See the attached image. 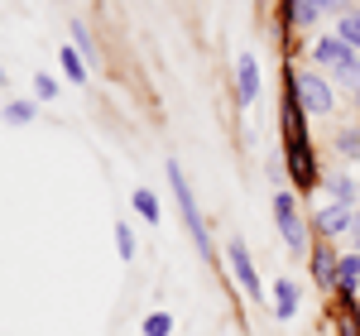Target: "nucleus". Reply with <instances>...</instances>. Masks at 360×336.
Wrapping results in <instances>:
<instances>
[{
	"instance_id": "4468645a",
	"label": "nucleus",
	"mask_w": 360,
	"mask_h": 336,
	"mask_svg": "<svg viewBox=\"0 0 360 336\" xmlns=\"http://www.w3.org/2000/svg\"><path fill=\"white\" fill-rule=\"evenodd\" d=\"M332 77H336V82H341V86H346V91H351V96L360 101V53H351V58H346V63H341V67L332 72Z\"/></svg>"
},
{
	"instance_id": "2eb2a0df",
	"label": "nucleus",
	"mask_w": 360,
	"mask_h": 336,
	"mask_svg": "<svg viewBox=\"0 0 360 336\" xmlns=\"http://www.w3.org/2000/svg\"><path fill=\"white\" fill-rule=\"evenodd\" d=\"M135 212H139L149 226H159V197L149 193V188H139V193H135Z\"/></svg>"
},
{
	"instance_id": "0eeeda50",
	"label": "nucleus",
	"mask_w": 360,
	"mask_h": 336,
	"mask_svg": "<svg viewBox=\"0 0 360 336\" xmlns=\"http://www.w3.org/2000/svg\"><path fill=\"white\" fill-rule=\"evenodd\" d=\"M351 53H356V49H351L341 34H327V39H317V44H312V63H317V67H332V72H336V67H341Z\"/></svg>"
},
{
	"instance_id": "5701e85b",
	"label": "nucleus",
	"mask_w": 360,
	"mask_h": 336,
	"mask_svg": "<svg viewBox=\"0 0 360 336\" xmlns=\"http://www.w3.org/2000/svg\"><path fill=\"white\" fill-rule=\"evenodd\" d=\"M34 96H39V101H53V96H58V82L49 77V72H39V77H34Z\"/></svg>"
},
{
	"instance_id": "f257e3e1",
	"label": "nucleus",
	"mask_w": 360,
	"mask_h": 336,
	"mask_svg": "<svg viewBox=\"0 0 360 336\" xmlns=\"http://www.w3.org/2000/svg\"><path fill=\"white\" fill-rule=\"evenodd\" d=\"M307 115L303 106L288 96L283 101V140H288V149H283V164H288V173H293V188L298 193H307V188H317V168H312V144H307Z\"/></svg>"
},
{
	"instance_id": "aec40b11",
	"label": "nucleus",
	"mask_w": 360,
	"mask_h": 336,
	"mask_svg": "<svg viewBox=\"0 0 360 336\" xmlns=\"http://www.w3.org/2000/svg\"><path fill=\"white\" fill-rule=\"evenodd\" d=\"M72 49H77V53H86V63H96V49H91V34H86L82 20H72Z\"/></svg>"
},
{
	"instance_id": "393cba45",
	"label": "nucleus",
	"mask_w": 360,
	"mask_h": 336,
	"mask_svg": "<svg viewBox=\"0 0 360 336\" xmlns=\"http://www.w3.org/2000/svg\"><path fill=\"white\" fill-rule=\"evenodd\" d=\"M351 240H356V250H360V207H356V217H351Z\"/></svg>"
},
{
	"instance_id": "9d476101",
	"label": "nucleus",
	"mask_w": 360,
	"mask_h": 336,
	"mask_svg": "<svg viewBox=\"0 0 360 336\" xmlns=\"http://www.w3.org/2000/svg\"><path fill=\"white\" fill-rule=\"evenodd\" d=\"M288 20L293 25H312L317 15H346V0H288Z\"/></svg>"
},
{
	"instance_id": "a878e982",
	"label": "nucleus",
	"mask_w": 360,
	"mask_h": 336,
	"mask_svg": "<svg viewBox=\"0 0 360 336\" xmlns=\"http://www.w3.org/2000/svg\"><path fill=\"white\" fill-rule=\"evenodd\" d=\"M0 86H5V67H0Z\"/></svg>"
},
{
	"instance_id": "20e7f679",
	"label": "nucleus",
	"mask_w": 360,
	"mask_h": 336,
	"mask_svg": "<svg viewBox=\"0 0 360 336\" xmlns=\"http://www.w3.org/2000/svg\"><path fill=\"white\" fill-rule=\"evenodd\" d=\"M274 221H278L283 245H288L293 254H303L307 250V226H303V217H298V193H283V188H278V197H274Z\"/></svg>"
},
{
	"instance_id": "bb28decb",
	"label": "nucleus",
	"mask_w": 360,
	"mask_h": 336,
	"mask_svg": "<svg viewBox=\"0 0 360 336\" xmlns=\"http://www.w3.org/2000/svg\"><path fill=\"white\" fill-rule=\"evenodd\" d=\"M356 106H360V101H356Z\"/></svg>"
},
{
	"instance_id": "9b49d317",
	"label": "nucleus",
	"mask_w": 360,
	"mask_h": 336,
	"mask_svg": "<svg viewBox=\"0 0 360 336\" xmlns=\"http://www.w3.org/2000/svg\"><path fill=\"white\" fill-rule=\"evenodd\" d=\"M336 259H341V254H336L327 240H317V250H312V279L322 283V288H336Z\"/></svg>"
},
{
	"instance_id": "423d86ee",
	"label": "nucleus",
	"mask_w": 360,
	"mask_h": 336,
	"mask_svg": "<svg viewBox=\"0 0 360 336\" xmlns=\"http://www.w3.org/2000/svg\"><path fill=\"white\" fill-rule=\"evenodd\" d=\"M356 293H360V250L336 259V298H341L346 312L356 308Z\"/></svg>"
},
{
	"instance_id": "f8f14e48",
	"label": "nucleus",
	"mask_w": 360,
	"mask_h": 336,
	"mask_svg": "<svg viewBox=\"0 0 360 336\" xmlns=\"http://www.w3.org/2000/svg\"><path fill=\"white\" fill-rule=\"evenodd\" d=\"M274 312H278V322L298 317V283H293V279H278L274 283Z\"/></svg>"
},
{
	"instance_id": "412c9836",
	"label": "nucleus",
	"mask_w": 360,
	"mask_h": 336,
	"mask_svg": "<svg viewBox=\"0 0 360 336\" xmlns=\"http://www.w3.org/2000/svg\"><path fill=\"white\" fill-rule=\"evenodd\" d=\"M144 336H173V317L168 312H149L144 317Z\"/></svg>"
},
{
	"instance_id": "6ab92c4d",
	"label": "nucleus",
	"mask_w": 360,
	"mask_h": 336,
	"mask_svg": "<svg viewBox=\"0 0 360 336\" xmlns=\"http://www.w3.org/2000/svg\"><path fill=\"white\" fill-rule=\"evenodd\" d=\"M63 72H68L72 82L86 86V67H82V53H77V49H63Z\"/></svg>"
},
{
	"instance_id": "6e6552de",
	"label": "nucleus",
	"mask_w": 360,
	"mask_h": 336,
	"mask_svg": "<svg viewBox=\"0 0 360 336\" xmlns=\"http://www.w3.org/2000/svg\"><path fill=\"white\" fill-rule=\"evenodd\" d=\"M255 96H259V63H255V53H240V63H236V101L250 106Z\"/></svg>"
},
{
	"instance_id": "dca6fc26",
	"label": "nucleus",
	"mask_w": 360,
	"mask_h": 336,
	"mask_svg": "<svg viewBox=\"0 0 360 336\" xmlns=\"http://www.w3.org/2000/svg\"><path fill=\"white\" fill-rule=\"evenodd\" d=\"M336 149H341L346 159H360V125H346V130H336Z\"/></svg>"
},
{
	"instance_id": "f3484780",
	"label": "nucleus",
	"mask_w": 360,
	"mask_h": 336,
	"mask_svg": "<svg viewBox=\"0 0 360 336\" xmlns=\"http://www.w3.org/2000/svg\"><path fill=\"white\" fill-rule=\"evenodd\" d=\"M336 34H341V39H346V44H351V49L360 53V10H346V15H341V29H336Z\"/></svg>"
},
{
	"instance_id": "7ed1b4c3",
	"label": "nucleus",
	"mask_w": 360,
	"mask_h": 336,
	"mask_svg": "<svg viewBox=\"0 0 360 336\" xmlns=\"http://www.w3.org/2000/svg\"><path fill=\"white\" fill-rule=\"evenodd\" d=\"M168 183H173V197H178V212H183V221H188L193 245H197L202 254H212L207 226H202V217H197V197H193V188H188V178H183V168H178V164H168Z\"/></svg>"
},
{
	"instance_id": "4be33fe9",
	"label": "nucleus",
	"mask_w": 360,
	"mask_h": 336,
	"mask_svg": "<svg viewBox=\"0 0 360 336\" xmlns=\"http://www.w3.org/2000/svg\"><path fill=\"white\" fill-rule=\"evenodd\" d=\"M5 120H10V125H29V120H34V101H10V106H5Z\"/></svg>"
},
{
	"instance_id": "1a4fd4ad",
	"label": "nucleus",
	"mask_w": 360,
	"mask_h": 336,
	"mask_svg": "<svg viewBox=\"0 0 360 336\" xmlns=\"http://www.w3.org/2000/svg\"><path fill=\"white\" fill-rule=\"evenodd\" d=\"M351 217H356V207H341V202L322 207V212H317V231H322V240H332V235H351Z\"/></svg>"
},
{
	"instance_id": "f03ea898",
	"label": "nucleus",
	"mask_w": 360,
	"mask_h": 336,
	"mask_svg": "<svg viewBox=\"0 0 360 336\" xmlns=\"http://www.w3.org/2000/svg\"><path fill=\"white\" fill-rule=\"evenodd\" d=\"M288 96L303 106V115H332V106H336L332 82H327L317 67H303V72H293V77H288Z\"/></svg>"
},
{
	"instance_id": "ddd939ff",
	"label": "nucleus",
	"mask_w": 360,
	"mask_h": 336,
	"mask_svg": "<svg viewBox=\"0 0 360 336\" xmlns=\"http://www.w3.org/2000/svg\"><path fill=\"white\" fill-rule=\"evenodd\" d=\"M327 193H332V202H341V207H356V178H351V173H332V178H327Z\"/></svg>"
},
{
	"instance_id": "a211bd4d",
	"label": "nucleus",
	"mask_w": 360,
	"mask_h": 336,
	"mask_svg": "<svg viewBox=\"0 0 360 336\" xmlns=\"http://www.w3.org/2000/svg\"><path fill=\"white\" fill-rule=\"evenodd\" d=\"M115 254L120 259H135V231L125 221H115Z\"/></svg>"
},
{
	"instance_id": "b1692460",
	"label": "nucleus",
	"mask_w": 360,
	"mask_h": 336,
	"mask_svg": "<svg viewBox=\"0 0 360 336\" xmlns=\"http://www.w3.org/2000/svg\"><path fill=\"white\" fill-rule=\"evenodd\" d=\"M336 336H360V322L351 317V312H341V317H336Z\"/></svg>"
},
{
	"instance_id": "39448f33",
	"label": "nucleus",
	"mask_w": 360,
	"mask_h": 336,
	"mask_svg": "<svg viewBox=\"0 0 360 336\" xmlns=\"http://www.w3.org/2000/svg\"><path fill=\"white\" fill-rule=\"evenodd\" d=\"M226 259H231V274L240 279V288H245L250 298H259L264 288H259V274H255V259H250V250H245V240L236 235L231 245H226Z\"/></svg>"
}]
</instances>
